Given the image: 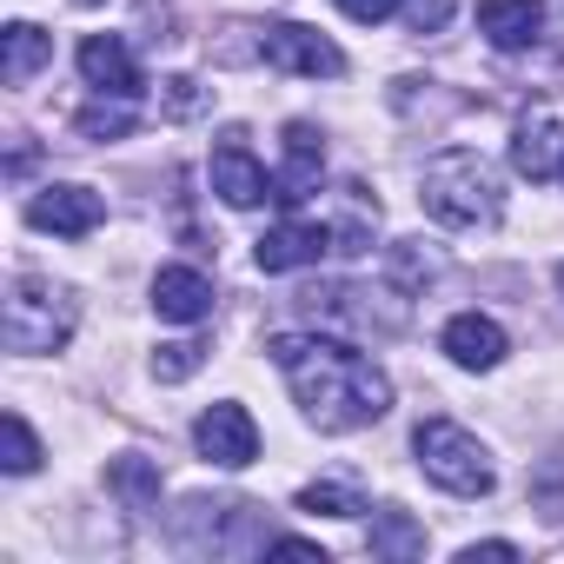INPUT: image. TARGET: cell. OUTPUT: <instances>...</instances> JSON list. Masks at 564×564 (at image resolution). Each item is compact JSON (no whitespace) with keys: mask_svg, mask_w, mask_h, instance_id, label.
<instances>
[{"mask_svg":"<svg viewBox=\"0 0 564 564\" xmlns=\"http://www.w3.org/2000/svg\"><path fill=\"white\" fill-rule=\"evenodd\" d=\"M265 352H272L279 372H286L306 425H319V432H366V425H379L392 412V379L366 352H352L346 339H326V333H272Z\"/></svg>","mask_w":564,"mask_h":564,"instance_id":"1","label":"cell"},{"mask_svg":"<svg viewBox=\"0 0 564 564\" xmlns=\"http://www.w3.org/2000/svg\"><path fill=\"white\" fill-rule=\"evenodd\" d=\"M419 199H425V213H432L438 226H458V232L498 226V213H505V186H498L491 160L471 153V147L432 153V166H425V180H419Z\"/></svg>","mask_w":564,"mask_h":564,"instance_id":"2","label":"cell"},{"mask_svg":"<svg viewBox=\"0 0 564 564\" xmlns=\"http://www.w3.org/2000/svg\"><path fill=\"white\" fill-rule=\"evenodd\" d=\"M74 293L54 286L47 272H14V286H8V352H61L74 339Z\"/></svg>","mask_w":564,"mask_h":564,"instance_id":"3","label":"cell"},{"mask_svg":"<svg viewBox=\"0 0 564 564\" xmlns=\"http://www.w3.org/2000/svg\"><path fill=\"white\" fill-rule=\"evenodd\" d=\"M412 452H419V471H425L438 491H452V498H491V485H498L491 452H485L465 425H452V419H425V425L412 432Z\"/></svg>","mask_w":564,"mask_h":564,"instance_id":"4","label":"cell"},{"mask_svg":"<svg viewBox=\"0 0 564 564\" xmlns=\"http://www.w3.org/2000/svg\"><path fill=\"white\" fill-rule=\"evenodd\" d=\"M259 54H265V67L300 74V80H339V74H346V54H339L319 28H300V21H272V28L259 34Z\"/></svg>","mask_w":564,"mask_h":564,"instance_id":"5","label":"cell"},{"mask_svg":"<svg viewBox=\"0 0 564 564\" xmlns=\"http://www.w3.org/2000/svg\"><path fill=\"white\" fill-rule=\"evenodd\" d=\"M193 445H199V458H206V465H219V471H246V465L259 458V425H252V412H246V405L219 399V405H206V412H199Z\"/></svg>","mask_w":564,"mask_h":564,"instance_id":"6","label":"cell"},{"mask_svg":"<svg viewBox=\"0 0 564 564\" xmlns=\"http://www.w3.org/2000/svg\"><path fill=\"white\" fill-rule=\"evenodd\" d=\"M28 219H34L41 232L87 239V232H100V226H107V199H100L94 186H74V180H61V186H41V193L28 199Z\"/></svg>","mask_w":564,"mask_h":564,"instance_id":"7","label":"cell"},{"mask_svg":"<svg viewBox=\"0 0 564 564\" xmlns=\"http://www.w3.org/2000/svg\"><path fill=\"white\" fill-rule=\"evenodd\" d=\"M326 252H333V226L326 219H279L252 246L259 272H300V265H319Z\"/></svg>","mask_w":564,"mask_h":564,"instance_id":"8","label":"cell"},{"mask_svg":"<svg viewBox=\"0 0 564 564\" xmlns=\"http://www.w3.org/2000/svg\"><path fill=\"white\" fill-rule=\"evenodd\" d=\"M319 180H326V133L306 127V120H293L286 127V160H279V173H272V199L279 206H300V199L319 193Z\"/></svg>","mask_w":564,"mask_h":564,"instance_id":"9","label":"cell"},{"mask_svg":"<svg viewBox=\"0 0 564 564\" xmlns=\"http://www.w3.org/2000/svg\"><path fill=\"white\" fill-rule=\"evenodd\" d=\"M213 193L226 199V206H239V213H252V206H265L272 199V173L252 160V147L239 140V133H226L219 147H213Z\"/></svg>","mask_w":564,"mask_h":564,"instance_id":"10","label":"cell"},{"mask_svg":"<svg viewBox=\"0 0 564 564\" xmlns=\"http://www.w3.org/2000/svg\"><path fill=\"white\" fill-rule=\"evenodd\" d=\"M438 346H445V359L465 366V372H491V366H505V352H511L505 326L485 319V313H452L445 333H438Z\"/></svg>","mask_w":564,"mask_h":564,"instance_id":"11","label":"cell"},{"mask_svg":"<svg viewBox=\"0 0 564 564\" xmlns=\"http://www.w3.org/2000/svg\"><path fill=\"white\" fill-rule=\"evenodd\" d=\"M153 313L173 326H199L213 313V279L199 265H160L153 272Z\"/></svg>","mask_w":564,"mask_h":564,"instance_id":"12","label":"cell"},{"mask_svg":"<svg viewBox=\"0 0 564 564\" xmlns=\"http://www.w3.org/2000/svg\"><path fill=\"white\" fill-rule=\"evenodd\" d=\"M80 74H87L94 94H127V100H140V61H133V47H127L120 34H87V41H80Z\"/></svg>","mask_w":564,"mask_h":564,"instance_id":"13","label":"cell"},{"mask_svg":"<svg viewBox=\"0 0 564 564\" xmlns=\"http://www.w3.org/2000/svg\"><path fill=\"white\" fill-rule=\"evenodd\" d=\"M557 160H564V133H557L551 107L518 113V127H511V166H518L524 180H551V173H557Z\"/></svg>","mask_w":564,"mask_h":564,"instance_id":"14","label":"cell"},{"mask_svg":"<svg viewBox=\"0 0 564 564\" xmlns=\"http://www.w3.org/2000/svg\"><path fill=\"white\" fill-rule=\"evenodd\" d=\"M544 28V0H478V34L498 54H524Z\"/></svg>","mask_w":564,"mask_h":564,"instance_id":"15","label":"cell"},{"mask_svg":"<svg viewBox=\"0 0 564 564\" xmlns=\"http://www.w3.org/2000/svg\"><path fill=\"white\" fill-rule=\"evenodd\" d=\"M47 61H54V34H41L34 21H8V28H0V80H8V87H28Z\"/></svg>","mask_w":564,"mask_h":564,"instance_id":"16","label":"cell"},{"mask_svg":"<svg viewBox=\"0 0 564 564\" xmlns=\"http://www.w3.org/2000/svg\"><path fill=\"white\" fill-rule=\"evenodd\" d=\"M326 226H333L339 252H366L372 232H379V199L366 186H339V219H326Z\"/></svg>","mask_w":564,"mask_h":564,"instance_id":"17","label":"cell"},{"mask_svg":"<svg viewBox=\"0 0 564 564\" xmlns=\"http://www.w3.org/2000/svg\"><path fill=\"white\" fill-rule=\"evenodd\" d=\"M107 491H113L127 511H153V505H160V465L140 458V452H120V458L107 465Z\"/></svg>","mask_w":564,"mask_h":564,"instance_id":"18","label":"cell"},{"mask_svg":"<svg viewBox=\"0 0 564 564\" xmlns=\"http://www.w3.org/2000/svg\"><path fill=\"white\" fill-rule=\"evenodd\" d=\"M372 557H392V564H405V557H425V531L412 524V511L386 505V511L372 518Z\"/></svg>","mask_w":564,"mask_h":564,"instance_id":"19","label":"cell"},{"mask_svg":"<svg viewBox=\"0 0 564 564\" xmlns=\"http://www.w3.org/2000/svg\"><path fill=\"white\" fill-rule=\"evenodd\" d=\"M80 140H127L133 127H140V113H133V100L127 94H100L94 107H80Z\"/></svg>","mask_w":564,"mask_h":564,"instance_id":"20","label":"cell"},{"mask_svg":"<svg viewBox=\"0 0 564 564\" xmlns=\"http://www.w3.org/2000/svg\"><path fill=\"white\" fill-rule=\"evenodd\" d=\"M41 465V438H34V425L21 419V412H8L0 419V471L8 478H28Z\"/></svg>","mask_w":564,"mask_h":564,"instance_id":"21","label":"cell"},{"mask_svg":"<svg viewBox=\"0 0 564 564\" xmlns=\"http://www.w3.org/2000/svg\"><path fill=\"white\" fill-rule=\"evenodd\" d=\"M300 511H313V518H359V511H366V498H359V485L319 478V485H306V491H300Z\"/></svg>","mask_w":564,"mask_h":564,"instance_id":"22","label":"cell"},{"mask_svg":"<svg viewBox=\"0 0 564 564\" xmlns=\"http://www.w3.org/2000/svg\"><path fill=\"white\" fill-rule=\"evenodd\" d=\"M199 359H206V352H199L193 339H173V346H160V352H153V379H160V386H180V379H193V372H199Z\"/></svg>","mask_w":564,"mask_h":564,"instance_id":"23","label":"cell"},{"mask_svg":"<svg viewBox=\"0 0 564 564\" xmlns=\"http://www.w3.org/2000/svg\"><path fill=\"white\" fill-rule=\"evenodd\" d=\"M405 28L412 34H445V21H452V0H405Z\"/></svg>","mask_w":564,"mask_h":564,"instance_id":"24","label":"cell"},{"mask_svg":"<svg viewBox=\"0 0 564 564\" xmlns=\"http://www.w3.org/2000/svg\"><path fill=\"white\" fill-rule=\"evenodd\" d=\"M392 265H399V279H405V286H419V279H432V272H438V259H432V252L419 259V239H405V246L392 252Z\"/></svg>","mask_w":564,"mask_h":564,"instance_id":"25","label":"cell"},{"mask_svg":"<svg viewBox=\"0 0 564 564\" xmlns=\"http://www.w3.org/2000/svg\"><path fill=\"white\" fill-rule=\"evenodd\" d=\"M333 8H339L346 21H366V28H372V21H392L405 0H333Z\"/></svg>","mask_w":564,"mask_h":564,"instance_id":"26","label":"cell"},{"mask_svg":"<svg viewBox=\"0 0 564 564\" xmlns=\"http://www.w3.org/2000/svg\"><path fill=\"white\" fill-rule=\"evenodd\" d=\"M485 557H491V564H511V557H518V544L485 538V544H465V551H458V564H485Z\"/></svg>","mask_w":564,"mask_h":564,"instance_id":"27","label":"cell"},{"mask_svg":"<svg viewBox=\"0 0 564 564\" xmlns=\"http://www.w3.org/2000/svg\"><path fill=\"white\" fill-rule=\"evenodd\" d=\"M166 87H173V94H166V100H173V113H193V107H199V94H193V80H166Z\"/></svg>","mask_w":564,"mask_h":564,"instance_id":"28","label":"cell"},{"mask_svg":"<svg viewBox=\"0 0 564 564\" xmlns=\"http://www.w3.org/2000/svg\"><path fill=\"white\" fill-rule=\"evenodd\" d=\"M74 8H107V0H74Z\"/></svg>","mask_w":564,"mask_h":564,"instance_id":"29","label":"cell"},{"mask_svg":"<svg viewBox=\"0 0 564 564\" xmlns=\"http://www.w3.org/2000/svg\"><path fill=\"white\" fill-rule=\"evenodd\" d=\"M557 293H564V259H557Z\"/></svg>","mask_w":564,"mask_h":564,"instance_id":"30","label":"cell"},{"mask_svg":"<svg viewBox=\"0 0 564 564\" xmlns=\"http://www.w3.org/2000/svg\"><path fill=\"white\" fill-rule=\"evenodd\" d=\"M557 173H564V160H557Z\"/></svg>","mask_w":564,"mask_h":564,"instance_id":"31","label":"cell"}]
</instances>
